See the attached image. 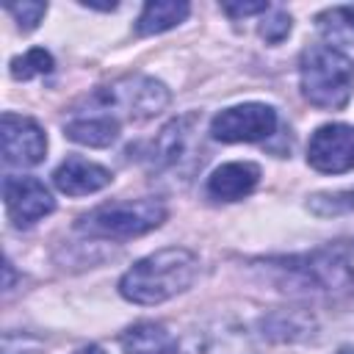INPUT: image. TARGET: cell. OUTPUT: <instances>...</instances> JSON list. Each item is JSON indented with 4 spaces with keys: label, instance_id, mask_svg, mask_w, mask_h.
<instances>
[{
    "label": "cell",
    "instance_id": "obj_1",
    "mask_svg": "<svg viewBox=\"0 0 354 354\" xmlns=\"http://www.w3.org/2000/svg\"><path fill=\"white\" fill-rule=\"evenodd\" d=\"M199 274V257L191 249L171 246L152 252L133 263L122 279L119 293L133 304H160L194 285Z\"/></svg>",
    "mask_w": 354,
    "mask_h": 354
},
{
    "label": "cell",
    "instance_id": "obj_2",
    "mask_svg": "<svg viewBox=\"0 0 354 354\" xmlns=\"http://www.w3.org/2000/svg\"><path fill=\"white\" fill-rule=\"evenodd\" d=\"M301 94L310 105L337 111L351 100L354 61L329 44H310L299 58Z\"/></svg>",
    "mask_w": 354,
    "mask_h": 354
},
{
    "label": "cell",
    "instance_id": "obj_3",
    "mask_svg": "<svg viewBox=\"0 0 354 354\" xmlns=\"http://www.w3.org/2000/svg\"><path fill=\"white\" fill-rule=\"evenodd\" d=\"M88 113L83 116H108V119H149L169 105V91L160 80L130 75L113 80L111 86H100L86 100Z\"/></svg>",
    "mask_w": 354,
    "mask_h": 354
},
{
    "label": "cell",
    "instance_id": "obj_4",
    "mask_svg": "<svg viewBox=\"0 0 354 354\" xmlns=\"http://www.w3.org/2000/svg\"><path fill=\"white\" fill-rule=\"evenodd\" d=\"M166 218V207L158 199H127V202H108L86 216L77 218V232L88 238H111L124 241L144 235L160 227Z\"/></svg>",
    "mask_w": 354,
    "mask_h": 354
},
{
    "label": "cell",
    "instance_id": "obj_5",
    "mask_svg": "<svg viewBox=\"0 0 354 354\" xmlns=\"http://www.w3.org/2000/svg\"><path fill=\"white\" fill-rule=\"evenodd\" d=\"M285 279V290H304V293H340L354 285V277L346 260L335 252H315L304 257H290L277 266Z\"/></svg>",
    "mask_w": 354,
    "mask_h": 354
},
{
    "label": "cell",
    "instance_id": "obj_6",
    "mask_svg": "<svg viewBox=\"0 0 354 354\" xmlns=\"http://www.w3.org/2000/svg\"><path fill=\"white\" fill-rule=\"evenodd\" d=\"M277 130V111L263 102H243L224 108L210 122V136L224 144L266 141Z\"/></svg>",
    "mask_w": 354,
    "mask_h": 354
},
{
    "label": "cell",
    "instance_id": "obj_7",
    "mask_svg": "<svg viewBox=\"0 0 354 354\" xmlns=\"http://www.w3.org/2000/svg\"><path fill=\"white\" fill-rule=\"evenodd\" d=\"M0 138H3V160L8 166H36L44 160L47 136L36 119L6 111L0 119Z\"/></svg>",
    "mask_w": 354,
    "mask_h": 354
},
{
    "label": "cell",
    "instance_id": "obj_8",
    "mask_svg": "<svg viewBox=\"0 0 354 354\" xmlns=\"http://www.w3.org/2000/svg\"><path fill=\"white\" fill-rule=\"evenodd\" d=\"M307 163L324 174H343L354 169V127L343 122L321 124L310 136Z\"/></svg>",
    "mask_w": 354,
    "mask_h": 354
},
{
    "label": "cell",
    "instance_id": "obj_9",
    "mask_svg": "<svg viewBox=\"0 0 354 354\" xmlns=\"http://www.w3.org/2000/svg\"><path fill=\"white\" fill-rule=\"evenodd\" d=\"M3 202L8 210V218L17 227H28L47 213H53L55 199L36 177H6L3 180Z\"/></svg>",
    "mask_w": 354,
    "mask_h": 354
},
{
    "label": "cell",
    "instance_id": "obj_10",
    "mask_svg": "<svg viewBox=\"0 0 354 354\" xmlns=\"http://www.w3.org/2000/svg\"><path fill=\"white\" fill-rule=\"evenodd\" d=\"M177 354H252V340L243 326L213 321L188 332L177 346Z\"/></svg>",
    "mask_w": 354,
    "mask_h": 354
},
{
    "label": "cell",
    "instance_id": "obj_11",
    "mask_svg": "<svg viewBox=\"0 0 354 354\" xmlns=\"http://www.w3.org/2000/svg\"><path fill=\"white\" fill-rule=\"evenodd\" d=\"M111 180H113L111 169H105V166H100L94 160H86L80 155H69L53 171L55 188L61 194H66V196H86V194L102 191L105 185H111Z\"/></svg>",
    "mask_w": 354,
    "mask_h": 354
},
{
    "label": "cell",
    "instance_id": "obj_12",
    "mask_svg": "<svg viewBox=\"0 0 354 354\" xmlns=\"http://www.w3.org/2000/svg\"><path fill=\"white\" fill-rule=\"evenodd\" d=\"M257 183H260V166L249 160H232L213 169V174L207 177V194L221 202H235L249 196Z\"/></svg>",
    "mask_w": 354,
    "mask_h": 354
},
{
    "label": "cell",
    "instance_id": "obj_13",
    "mask_svg": "<svg viewBox=\"0 0 354 354\" xmlns=\"http://www.w3.org/2000/svg\"><path fill=\"white\" fill-rule=\"evenodd\" d=\"M194 124H196V116H180V119L169 122V124L160 130L158 141H155L152 163H158L160 169H166V166H180V163L185 160Z\"/></svg>",
    "mask_w": 354,
    "mask_h": 354
},
{
    "label": "cell",
    "instance_id": "obj_14",
    "mask_svg": "<svg viewBox=\"0 0 354 354\" xmlns=\"http://www.w3.org/2000/svg\"><path fill=\"white\" fill-rule=\"evenodd\" d=\"M124 354H169L171 351V335L163 324L155 321H138L127 326L119 337Z\"/></svg>",
    "mask_w": 354,
    "mask_h": 354
},
{
    "label": "cell",
    "instance_id": "obj_15",
    "mask_svg": "<svg viewBox=\"0 0 354 354\" xmlns=\"http://www.w3.org/2000/svg\"><path fill=\"white\" fill-rule=\"evenodd\" d=\"M64 136L86 147H108L119 138V122L108 116H75L64 124Z\"/></svg>",
    "mask_w": 354,
    "mask_h": 354
},
{
    "label": "cell",
    "instance_id": "obj_16",
    "mask_svg": "<svg viewBox=\"0 0 354 354\" xmlns=\"http://www.w3.org/2000/svg\"><path fill=\"white\" fill-rule=\"evenodd\" d=\"M191 6L183 3V0H155V3H147L138 22H136V30L141 36H155V33H163L174 25H180L185 17H188Z\"/></svg>",
    "mask_w": 354,
    "mask_h": 354
},
{
    "label": "cell",
    "instance_id": "obj_17",
    "mask_svg": "<svg viewBox=\"0 0 354 354\" xmlns=\"http://www.w3.org/2000/svg\"><path fill=\"white\" fill-rule=\"evenodd\" d=\"M47 72H53V55L44 47H33L25 55L11 58V77H17V80H30V77H39Z\"/></svg>",
    "mask_w": 354,
    "mask_h": 354
},
{
    "label": "cell",
    "instance_id": "obj_18",
    "mask_svg": "<svg viewBox=\"0 0 354 354\" xmlns=\"http://www.w3.org/2000/svg\"><path fill=\"white\" fill-rule=\"evenodd\" d=\"M307 207H310V213L324 216V218L348 213V210H354V188H348V191H326V194H315V196H310Z\"/></svg>",
    "mask_w": 354,
    "mask_h": 354
},
{
    "label": "cell",
    "instance_id": "obj_19",
    "mask_svg": "<svg viewBox=\"0 0 354 354\" xmlns=\"http://www.w3.org/2000/svg\"><path fill=\"white\" fill-rule=\"evenodd\" d=\"M6 11L17 19V25L22 30H33L41 17L47 14V3H39V0H22V3H6Z\"/></svg>",
    "mask_w": 354,
    "mask_h": 354
},
{
    "label": "cell",
    "instance_id": "obj_20",
    "mask_svg": "<svg viewBox=\"0 0 354 354\" xmlns=\"http://www.w3.org/2000/svg\"><path fill=\"white\" fill-rule=\"evenodd\" d=\"M288 33H290V14H285V11H271V14L260 22V36H263L266 41H271V44L282 41Z\"/></svg>",
    "mask_w": 354,
    "mask_h": 354
},
{
    "label": "cell",
    "instance_id": "obj_21",
    "mask_svg": "<svg viewBox=\"0 0 354 354\" xmlns=\"http://www.w3.org/2000/svg\"><path fill=\"white\" fill-rule=\"evenodd\" d=\"M224 14L230 17H249V14H266L268 3H224L221 6Z\"/></svg>",
    "mask_w": 354,
    "mask_h": 354
},
{
    "label": "cell",
    "instance_id": "obj_22",
    "mask_svg": "<svg viewBox=\"0 0 354 354\" xmlns=\"http://www.w3.org/2000/svg\"><path fill=\"white\" fill-rule=\"evenodd\" d=\"M337 11H340V17L346 19V25L354 30V6H337Z\"/></svg>",
    "mask_w": 354,
    "mask_h": 354
},
{
    "label": "cell",
    "instance_id": "obj_23",
    "mask_svg": "<svg viewBox=\"0 0 354 354\" xmlns=\"http://www.w3.org/2000/svg\"><path fill=\"white\" fill-rule=\"evenodd\" d=\"M75 354H105L100 346H83L80 351H75Z\"/></svg>",
    "mask_w": 354,
    "mask_h": 354
},
{
    "label": "cell",
    "instance_id": "obj_24",
    "mask_svg": "<svg viewBox=\"0 0 354 354\" xmlns=\"http://www.w3.org/2000/svg\"><path fill=\"white\" fill-rule=\"evenodd\" d=\"M337 354H354V348H351V346H343V348H340Z\"/></svg>",
    "mask_w": 354,
    "mask_h": 354
}]
</instances>
